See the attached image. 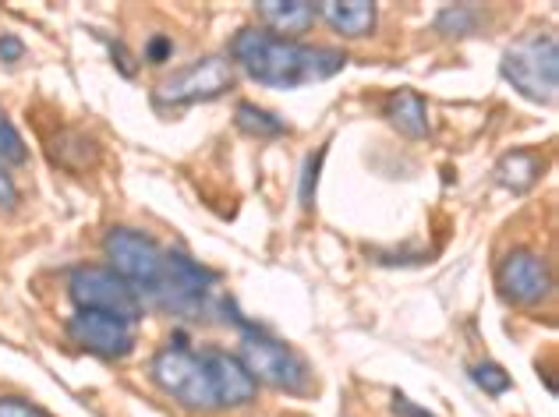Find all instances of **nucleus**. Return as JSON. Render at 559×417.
I'll return each mask as SVG.
<instances>
[{
	"label": "nucleus",
	"instance_id": "2eb2a0df",
	"mask_svg": "<svg viewBox=\"0 0 559 417\" xmlns=\"http://www.w3.org/2000/svg\"><path fill=\"white\" fill-rule=\"evenodd\" d=\"M436 28L443 36H471L478 28V11L475 4H453L443 8V14L436 19Z\"/></svg>",
	"mask_w": 559,
	"mask_h": 417
},
{
	"label": "nucleus",
	"instance_id": "39448f33",
	"mask_svg": "<svg viewBox=\"0 0 559 417\" xmlns=\"http://www.w3.org/2000/svg\"><path fill=\"white\" fill-rule=\"evenodd\" d=\"M71 301L79 305V311H103V315L139 322L142 301L128 283L117 276L110 265H79L68 279Z\"/></svg>",
	"mask_w": 559,
	"mask_h": 417
},
{
	"label": "nucleus",
	"instance_id": "1a4fd4ad",
	"mask_svg": "<svg viewBox=\"0 0 559 417\" xmlns=\"http://www.w3.org/2000/svg\"><path fill=\"white\" fill-rule=\"evenodd\" d=\"M205 354V365L213 371V385H216V400L219 407H245L252 404L255 393H259V382L248 376V368L241 365V357H234L227 350H202Z\"/></svg>",
	"mask_w": 559,
	"mask_h": 417
},
{
	"label": "nucleus",
	"instance_id": "aec40b11",
	"mask_svg": "<svg viewBox=\"0 0 559 417\" xmlns=\"http://www.w3.org/2000/svg\"><path fill=\"white\" fill-rule=\"evenodd\" d=\"M14 205H19V188H14L11 174L4 170V163H0V213H11Z\"/></svg>",
	"mask_w": 559,
	"mask_h": 417
},
{
	"label": "nucleus",
	"instance_id": "9b49d317",
	"mask_svg": "<svg viewBox=\"0 0 559 417\" xmlns=\"http://www.w3.org/2000/svg\"><path fill=\"white\" fill-rule=\"evenodd\" d=\"M255 11L273 33H280V39L301 36L316 25V4H308V0H262Z\"/></svg>",
	"mask_w": 559,
	"mask_h": 417
},
{
	"label": "nucleus",
	"instance_id": "4be33fe9",
	"mask_svg": "<svg viewBox=\"0 0 559 417\" xmlns=\"http://www.w3.org/2000/svg\"><path fill=\"white\" fill-rule=\"evenodd\" d=\"M170 53H174V43H170L167 36H156V39L150 43V50H145V57H150L153 64H164Z\"/></svg>",
	"mask_w": 559,
	"mask_h": 417
},
{
	"label": "nucleus",
	"instance_id": "f8f14e48",
	"mask_svg": "<svg viewBox=\"0 0 559 417\" xmlns=\"http://www.w3.org/2000/svg\"><path fill=\"white\" fill-rule=\"evenodd\" d=\"M386 121L407 139H425L429 135V114H425V99L411 88H401L386 99Z\"/></svg>",
	"mask_w": 559,
	"mask_h": 417
},
{
	"label": "nucleus",
	"instance_id": "7ed1b4c3",
	"mask_svg": "<svg viewBox=\"0 0 559 417\" xmlns=\"http://www.w3.org/2000/svg\"><path fill=\"white\" fill-rule=\"evenodd\" d=\"M153 382L164 390L170 400H178L188 410H219L216 400V385H213V371L205 365L202 350H188V347H164L153 357L150 368Z\"/></svg>",
	"mask_w": 559,
	"mask_h": 417
},
{
	"label": "nucleus",
	"instance_id": "6ab92c4d",
	"mask_svg": "<svg viewBox=\"0 0 559 417\" xmlns=\"http://www.w3.org/2000/svg\"><path fill=\"white\" fill-rule=\"evenodd\" d=\"M0 417H47L39 407H33L28 400H19V396H4L0 400Z\"/></svg>",
	"mask_w": 559,
	"mask_h": 417
},
{
	"label": "nucleus",
	"instance_id": "f257e3e1",
	"mask_svg": "<svg viewBox=\"0 0 559 417\" xmlns=\"http://www.w3.org/2000/svg\"><path fill=\"white\" fill-rule=\"evenodd\" d=\"M230 53L259 85H273V88L326 82L347 64V57L341 50L305 47L298 39H280L266 33V28H241Z\"/></svg>",
	"mask_w": 559,
	"mask_h": 417
},
{
	"label": "nucleus",
	"instance_id": "4468645a",
	"mask_svg": "<svg viewBox=\"0 0 559 417\" xmlns=\"http://www.w3.org/2000/svg\"><path fill=\"white\" fill-rule=\"evenodd\" d=\"M238 128L248 131V135H259V139H276V135H287V121H280L276 114L252 107V103H241L238 107Z\"/></svg>",
	"mask_w": 559,
	"mask_h": 417
},
{
	"label": "nucleus",
	"instance_id": "ddd939ff",
	"mask_svg": "<svg viewBox=\"0 0 559 417\" xmlns=\"http://www.w3.org/2000/svg\"><path fill=\"white\" fill-rule=\"evenodd\" d=\"M538 174H542V163L535 153H510L499 159V167H496L499 184H507L510 191H527L538 181Z\"/></svg>",
	"mask_w": 559,
	"mask_h": 417
},
{
	"label": "nucleus",
	"instance_id": "412c9836",
	"mask_svg": "<svg viewBox=\"0 0 559 417\" xmlns=\"http://www.w3.org/2000/svg\"><path fill=\"white\" fill-rule=\"evenodd\" d=\"M22 53H25V47L19 36H0V61L11 64V61H19Z\"/></svg>",
	"mask_w": 559,
	"mask_h": 417
},
{
	"label": "nucleus",
	"instance_id": "dca6fc26",
	"mask_svg": "<svg viewBox=\"0 0 559 417\" xmlns=\"http://www.w3.org/2000/svg\"><path fill=\"white\" fill-rule=\"evenodd\" d=\"M25 142L19 135V128L11 124V117L0 110V163H25Z\"/></svg>",
	"mask_w": 559,
	"mask_h": 417
},
{
	"label": "nucleus",
	"instance_id": "5701e85b",
	"mask_svg": "<svg viewBox=\"0 0 559 417\" xmlns=\"http://www.w3.org/2000/svg\"><path fill=\"white\" fill-rule=\"evenodd\" d=\"M396 414H401V417H432L429 410H421V407L411 404L407 396H396Z\"/></svg>",
	"mask_w": 559,
	"mask_h": 417
},
{
	"label": "nucleus",
	"instance_id": "423d86ee",
	"mask_svg": "<svg viewBox=\"0 0 559 417\" xmlns=\"http://www.w3.org/2000/svg\"><path fill=\"white\" fill-rule=\"evenodd\" d=\"M238 74L227 57H202V61L188 64L181 71L167 74L164 82L156 85V107H191V103H205V99H219L230 93Z\"/></svg>",
	"mask_w": 559,
	"mask_h": 417
},
{
	"label": "nucleus",
	"instance_id": "f3484780",
	"mask_svg": "<svg viewBox=\"0 0 559 417\" xmlns=\"http://www.w3.org/2000/svg\"><path fill=\"white\" fill-rule=\"evenodd\" d=\"M471 376H475V382L481 385L485 393H492V396H499V393H507L510 390V376L499 365H492V361H485V365H478L475 371H471Z\"/></svg>",
	"mask_w": 559,
	"mask_h": 417
},
{
	"label": "nucleus",
	"instance_id": "9d476101",
	"mask_svg": "<svg viewBox=\"0 0 559 417\" xmlns=\"http://www.w3.org/2000/svg\"><path fill=\"white\" fill-rule=\"evenodd\" d=\"M316 14H322L333 25V33L347 39H365L376 28L372 0H322V4H316Z\"/></svg>",
	"mask_w": 559,
	"mask_h": 417
},
{
	"label": "nucleus",
	"instance_id": "0eeeda50",
	"mask_svg": "<svg viewBox=\"0 0 559 417\" xmlns=\"http://www.w3.org/2000/svg\"><path fill=\"white\" fill-rule=\"evenodd\" d=\"M68 336L82 350L103 357V361H117V357H128L131 347H135V322L103 315V311H79L68 322Z\"/></svg>",
	"mask_w": 559,
	"mask_h": 417
},
{
	"label": "nucleus",
	"instance_id": "20e7f679",
	"mask_svg": "<svg viewBox=\"0 0 559 417\" xmlns=\"http://www.w3.org/2000/svg\"><path fill=\"white\" fill-rule=\"evenodd\" d=\"M503 79L532 103H552L559 85V47L552 33H532L503 53Z\"/></svg>",
	"mask_w": 559,
	"mask_h": 417
},
{
	"label": "nucleus",
	"instance_id": "f03ea898",
	"mask_svg": "<svg viewBox=\"0 0 559 417\" xmlns=\"http://www.w3.org/2000/svg\"><path fill=\"white\" fill-rule=\"evenodd\" d=\"M241 365L255 382H266L273 390H284L294 396L312 393V371H308L305 357L248 322H241Z\"/></svg>",
	"mask_w": 559,
	"mask_h": 417
},
{
	"label": "nucleus",
	"instance_id": "a211bd4d",
	"mask_svg": "<svg viewBox=\"0 0 559 417\" xmlns=\"http://www.w3.org/2000/svg\"><path fill=\"white\" fill-rule=\"evenodd\" d=\"M319 167H322V148H319L316 156H308V163H305V174H301V202L305 205H312V199H316Z\"/></svg>",
	"mask_w": 559,
	"mask_h": 417
},
{
	"label": "nucleus",
	"instance_id": "6e6552de",
	"mask_svg": "<svg viewBox=\"0 0 559 417\" xmlns=\"http://www.w3.org/2000/svg\"><path fill=\"white\" fill-rule=\"evenodd\" d=\"M499 290H503L513 305H524V308L542 305L552 290L549 262L527 248L510 251L503 265H499Z\"/></svg>",
	"mask_w": 559,
	"mask_h": 417
}]
</instances>
